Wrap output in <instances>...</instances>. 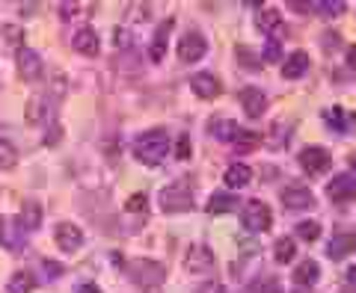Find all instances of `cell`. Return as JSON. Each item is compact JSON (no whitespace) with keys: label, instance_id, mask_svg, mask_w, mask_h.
Listing matches in <instances>:
<instances>
[{"label":"cell","instance_id":"cell-3","mask_svg":"<svg viewBox=\"0 0 356 293\" xmlns=\"http://www.w3.org/2000/svg\"><path fill=\"white\" fill-rule=\"evenodd\" d=\"M158 205L163 213H184V210L193 208V193L187 184H170V187L161 190Z\"/></svg>","mask_w":356,"mask_h":293},{"label":"cell","instance_id":"cell-40","mask_svg":"<svg viewBox=\"0 0 356 293\" xmlns=\"http://www.w3.org/2000/svg\"><path fill=\"white\" fill-rule=\"evenodd\" d=\"M261 293H280V281H276V278H267L264 287H261Z\"/></svg>","mask_w":356,"mask_h":293},{"label":"cell","instance_id":"cell-44","mask_svg":"<svg viewBox=\"0 0 356 293\" xmlns=\"http://www.w3.org/2000/svg\"><path fill=\"white\" fill-rule=\"evenodd\" d=\"M348 278H350V285H356V267L348 269Z\"/></svg>","mask_w":356,"mask_h":293},{"label":"cell","instance_id":"cell-35","mask_svg":"<svg viewBox=\"0 0 356 293\" xmlns=\"http://www.w3.org/2000/svg\"><path fill=\"white\" fill-rule=\"evenodd\" d=\"M146 205H149V199L146 196H143V193H137V196H131L128 199V213H140V210H146Z\"/></svg>","mask_w":356,"mask_h":293},{"label":"cell","instance_id":"cell-30","mask_svg":"<svg viewBox=\"0 0 356 293\" xmlns=\"http://www.w3.org/2000/svg\"><path fill=\"white\" fill-rule=\"evenodd\" d=\"M309 9H315V12H324V15H341L344 3H339V0H321V3H309Z\"/></svg>","mask_w":356,"mask_h":293},{"label":"cell","instance_id":"cell-16","mask_svg":"<svg viewBox=\"0 0 356 293\" xmlns=\"http://www.w3.org/2000/svg\"><path fill=\"white\" fill-rule=\"evenodd\" d=\"M309 72V53L306 51H294L285 56V65H282V77L285 81H297Z\"/></svg>","mask_w":356,"mask_h":293},{"label":"cell","instance_id":"cell-37","mask_svg":"<svg viewBox=\"0 0 356 293\" xmlns=\"http://www.w3.org/2000/svg\"><path fill=\"white\" fill-rule=\"evenodd\" d=\"M60 137H63V128H60V125H51V128H48V137H44V142H48V145H57Z\"/></svg>","mask_w":356,"mask_h":293},{"label":"cell","instance_id":"cell-22","mask_svg":"<svg viewBox=\"0 0 356 293\" xmlns=\"http://www.w3.org/2000/svg\"><path fill=\"white\" fill-rule=\"evenodd\" d=\"M356 249V237L353 234H336V237H332V243H330V258H336V261H341L344 255H350Z\"/></svg>","mask_w":356,"mask_h":293},{"label":"cell","instance_id":"cell-9","mask_svg":"<svg viewBox=\"0 0 356 293\" xmlns=\"http://www.w3.org/2000/svg\"><path fill=\"white\" fill-rule=\"evenodd\" d=\"M54 240H57L63 252H74V249H81V243H83V231L77 228L74 222H60L57 228H54Z\"/></svg>","mask_w":356,"mask_h":293},{"label":"cell","instance_id":"cell-4","mask_svg":"<svg viewBox=\"0 0 356 293\" xmlns=\"http://www.w3.org/2000/svg\"><path fill=\"white\" fill-rule=\"evenodd\" d=\"M241 222H243V228H247V231L261 234V231L270 228L273 213H270V208H267L264 201L252 199V201H247V205H243V210H241Z\"/></svg>","mask_w":356,"mask_h":293},{"label":"cell","instance_id":"cell-25","mask_svg":"<svg viewBox=\"0 0 356 293\" xmlns=\"http://www.w3.org/2000/svg\"><path fill=\"white\" fill-rule=\"evenodd\" d=\"M259 30L261 33H273L276 27L282 24V18H280V9H273V6H261V12H259Z\"/></svg>","mask_w":356,"mask_h":293},{"label":"cell","instance_id":"cell-19","mask_svg":"<svg viewBox=\"0 0 356 293\" xmlns=\"http://www.w3.org/2000/svg\"><path fill=\"white\" fill-rule=\"evenodd\" d=\"M238 133H241V128H238L232 119H222V116H220V119L211 122V137L220 140V142H235Z\"/></svg>","mask_w":356,"mask_h":293},{"label":"cell","instance_id":"cell-17","mask_svg":"<svg viewBox=\"0 0 356 293\" xmlns=\"http://www.w3.org/2000/svg\"><path fill=\"white\" fill-rule=\"evenodd\" d=\"M15 219H18V225H21V231H24V234L36 231L42 225V205H39V201H24Z\"/></svg>","mask_w":356,"mask_h":293},{"label":"cell","instance_id":"cell-36","mask_svg":"<svg viewBox=\"0 0 356 293\" xmlns=\"http://www.w3.org/2000/svg\"><path fill=\"white\" fill-rule=\"evenodd\" d=\"M175 157H178V160H187V157H191V140H187L184 133L175 142Z\"/></svg>","mask_w":356,"mask_h":293},{"label":"cell","instance_id":"cell-42","mask_svg":"<svg viewBox=\"0 0 356 293\" xmlns=\"http://www.w3.org/2000/svg\"><path fill=\"white\" fill-rule=\"evenodd\" d=\"M348 62H350V69L356 72V44H353V48L348 51Z\"/></svg>","mask_w":356,"mask_h":293},{"label":"cell","instance_id":"cell-45","mask_svg":"<svg viewBox=\"0 0 356 293\" xmlns=\"http://www.w3.org/2000/svg\"><path fill=\"white\" fill-rule=\"evenodd\" d=\"M341 293H356V290L353 287H341Z\"/></svg>","mask_w":356,"mask_h":293},{"label":"cell","instance_id":"cell-7","mask_svg":"<svg viewBox=\"0 0 356 293\" xmlns=\"http://www.w3.org/2000/svg\"><path fill=\"white\" fill-rule=\"evenodd\" d=\"M15 65H18V77H21V81H27V83H33L42 74V56L33 48H24V44L18 48Z\"/></svg>","mask_w":356,"mask_h":293},{"label":"cell","instance_id":"cell-10","mask_svg":"<svg viewBox=\"0 0 356 293\" xmlns=\"http://www.w3.org/2000/svg\"><path fill=\"white\" fill-rule=\"evenodd\" d=\"M327 196L336 201V205H348V201H353V196H356V181L350 175H336L327 184Z\"/></svg>","mask_w":356,"mask_h":293},{"label":"cell","instance_id":"cell-28","mask_svg":"<svg viewBox=\"0 0 356 293\" xmlns=\"http://www.w3.org/2000/svg\"><path fill=\"white\" fill-rule=\"evenodd\" d=\"M15 160H18V151L13 149V142H9V140H0V172L13 169Z\"/></svg>","mask_w":356,"mask_h":293},{"label":"cell","instance_id":"cell-24","mask_svg":"<svg viewBox=\"0 0 356 293\" xmlns=\"http://www.w3.org/2000/svg\"><path fill=\"white\" fill-rule=\"evenodd\" d=\"M170 30H172V18H166L163 24L158 27V36H154L152 51H149L154 62H161V60H163V53H166V33H170Z\"/></svg>","mask_w":356,"mask_h":293},{"label":"cell","instance_id":"cell-18","mask_svg":"<svg viewBox=\"0 0 356 293\" xmlns=\"http://www.w3.org/2000/svg\"><path fill=\"white\" fill-rule=\"evenodd\" d=\"M222 181H226L232 190H241V187H247L252 181V169L247 163H232L226 169V175H222Z\"/></svg>","mask_w":356,"mask_h":293},{"label":"cell","instance_id":"cell-6","mask_svg":"<svg viewBox=\"0 0 356 293\" xmlns=\"http://www.w3.org/2000/svg\"><path fill=\"white\" fill-rule=\"evenodd\" d=\"M184 267H187V273H193V276H202V273H211L214 269V252L208 249V246L202 243H196L187 249V258H184Z\"/></svg>","mask_w":356,"mask_h":293},{"label":"cell","instance_id":"cell-11","mask_svg":"<svg viewBox=\"0 0 356 293\" xmlns=\"http://www.w3.org/2000/svg\"><path fill=\"white\" fill-rule=\"evenodd\" d=\"M0 246H3V249H13V252H18L21 246H24V231H21L18 219L0 217Z\"/></svg>","mask_w":356,"mask_h":293},{"label":"cell","instance_id":"cell-21","mask_svg":"<svg viewBox=\"0 0 356 293\" xmlns=\"http://www.w3.org/2000/svg\"><path fill=\"white\" fill-rule=\"evenodd\" d=\"M324 122H327L332 131H350L353 128V112L341 110V107H330L324 112Z\"/></svg>","mask_w":356,"mask_h":293},{"label":"cell","instance_id":"cell-23","mask_svg":"<svg viewBox=\"0 0 356 293\" xmlns=\"http://www.w3.org/2000/svg\"><path fill=\"white\" fill-rule=\"evenodd\" d=\"M235 205H238V199L232 196V193H226V190H220V193L211 196L208 210L214 213V217H220V213H232V210H235Z\"/></svg>","mask_w":356,"mask_h":293},{"label":"cell","instance_id":"cell-14","mask_svg":"<svg viewBox=\"0 0 356 293\" xmlns=\"http://www.w3.org/2000/svg\"><path fill=\"white\" fill-rule=\"evenodd\" d=\"M282 205L291 208V210H306V208L315 205V199H312V193L303 184H291V187L282 190Z\"/></svg>","mask_w":356,"mask_h":293},{"label":"cell","instance_id":"cell-41","mask_svg":"<svg viewBox=\"0 0 356 293\" xmlns=\"http://www.w3.org/2000/svg\"><path fill=\"white\" fill-rule=\"evenodd\" d=\"M199 293H222V287L217 285V281H211V285H205V287L199 290Z\"/></svg>","mask_w":356,"mask_h":293},{"label":"cell","instance_id":"cell-8","mask_svg":"<svg viewBox=\"0 0 356 293\" xmlns=\"http://www.w3.org/2000/svg\"><path fill=\"white\" fill-rule=\"evenodd\" d=\"M205 51H208V42L199 36V33H187V36L178 39V60H181V62H196V60H202Z\"/></svg>","mask_w":356,"mask_h":293},{"label":"cell","instance_id":"cell-15","mask_svg":"<svg viewBox=\"0 0 356 293\" xmlns=\"http://www.w3.org/2000/svg\"><path fill=\"white\" fill-rule=\"evenodd\" d=\"M72 48L77 53H83V56H98V51H102V44H98V33L92 27H81L74 33V39H72Z\"/></svg>","mask_w":356,"mask_h":293},{"label":"cell","instance_id":"cell-43","mask_svg":"<svg viewBox=\"0 0 356 293\" xmlns=\"http://www.w3.org/2000/svg\"><path fill=\"white\" fill-rule=\"evenodd\" d=\"M77 293H102V290H98L95 285H81V287H77Z\"/></svg>","mask_w":356,"mask_h":293},{"label":"cell","instance_id":"cell-20","mask_svg":"<svg viewBox=\"0 0 356 293\" xmlns=\"http://www.w3.org/2000/svg\"><path fill=\"white\" fill-rule=\"evenodd\" d=\"M321 278V267L315 261H300L294 269V285L297 287H312Z\"/></svg>","mask_w":356,"mask_h":293},{"label":"cell","instance_id":"cell-29","mask_svg":"<svg viewBox=\"0 0 356 293\" xmlns=\"http://www.w3.org/2000/svg\"><path fill=\"white\" fill-rule=\"evenodd\" d=\"M297 237H300V240H306V243L318 240V237H321V222H312V219L300 222V225H297Z\"/></svg>","mask_w":356,"mask_h":293},{"label":"cell","instance_id":"cell-12","mask_svg":"<svg viewBox=\"0 0 356 293\" xmlns=\"http://www.w3.org/2000/svg\"><path fill=\"white\" fill-rule=\"evenodd\" d=\"M241 104H243V110H247V116L259 119L267 112V95L259 86H247V89H241Z\"/></svg>","mask_w":356,"mask_h":293},{"label":"cell","instance_id":"cell-33","mask_svg":"<svg viewBox=\"0 0 356 293\" xmlns=\"http://www.w3.org/2000/svg\"><path fill=\"white\" fill-rule=\"evenodd\" d=\"M232 145H235L238 151H252L255 145H259V140H255V133H247V131H241V133H238V140L232 142Z\"/></svg>","mask_w":356,"mask_h":293},{"label":"cell","instance_id":"cell-5","mask_svg":"<svg viewBox=\"0 0 356 293\" xmlns=\"http://www.w3.org/2000/svg\"><path fill=\"white\" fill-rule=\"evenodd\" d=\"M330 151L321 149V145H309V149L300 151V166H303L306 175H324L330 169Z\"/></svg>","mask_w":356,"mask_h":293},{"label":"cell","instance_id":"cell-2","mask_svg":"<svg viewBox=\"0 0 356 293\" xmlns=\"http://www.w3.org/2000/svg\"><path fill=\"white\" fill-rule=\"evenodd\" d=\"M128 276L137 281V285L146 290V293H152L154 287L163 285L166 269H163V264L149 261V258H134V261H128Z\"/></svg>","mask_w":356,"mask_h":293},{"label":"cell","instance_id":"cell-38","mask_svg":"<svg viewBox=\"0 0 356 293\" xmlns=\"http://www.w3.org/2000/svg\"><path fill=\"white\" fill-rule=\"evenodd\" d=\"M44 273H48L51 278H60V276H63V267L54 264V261H44Z\"/></svg>","mask_w":356,"mask_h":293},{"label":"cell","instance_id":"cell-1","mask_svg":"<svg viewBox=\"0 0 356 293\" xmlns=\"http://www.w3.org/2000/svg\"><path fill=\"white\" fill-rule=\"evenodd\" d=\"M166 151H170V137H166V131H161V128L140 133L137 142H134V157L146 166H158L166 157Z\"/></svg>","mask_w":356,"mask_h":293},{"label":"cell","instance_id":"cell-31","mask_svg":"<svg viewBox=\"0 0 356 293\" xmlns=\"http://www.w3.org/2000/svg\"><path fill=\"white\" fill-rule=\"evenodd\" d=\"M42 119H44V101L42 98L30 101V104H27V122H30V125H36V122H42Z\"/></svg>","mask_w":356,"mask_h":293},{"label":"cell","instance_id":"cell-27","mask_svg":"<svg viewBox=\"0 0 356 293\" xmlns=\"http://www.w3.org/2000/svg\"><path fill=\"white\" fill-rule=\"evenodd\" d=\"M273 255H276V261H280V264H291V261H294V255H297V243H294L291 237L276 240Z\"/></svg>","mask_w":356,"mask_h":293},{"label":"cell","instance_id":"cell-26","mask_svg":"<svg viewBox=\"0 0 356 293\" xmlns=\"http://www.w3.org/2000/svg\"><path fill=\"white\" fill-rule=\"evenodd\" d=\"M33 287H36V276L24 273V269H21V273H15L13 278H9V285H6L9 293H30Z\"/></svg>","mask_w":356,"mask_h":293},{"label":"cell","instance_id":"cell-13","mask_svg":"<svg viewBox=\"0 0 356 293\" xmlns=\"http://www.w3.org/2000/svg\"><path fill=\"white\" fill-rule=\"evenodd\" d=\"M191 89H193V95L196 98H202V101H214L217 95H220V81L214 74H208V72H202V74H193L191 77Z\"/></svg>","mask_w":356,"mask_h":293},{"label":"cell","instance_id":"cell-39","mask_svg":"<svg viewBox=\"0 0 356 293\" xmlns=\"http://www.w3.org/2000/svg\"><path fill=\"white\" fill-rule=\"evenodd\" d=\"M74 12H77V3H63L60 6V18L63 21H69V15H74Z\"/></svg>","mask_w":356,"mask_h":293},{"label":"cell","instance_id":"cell-34","mask_svg":"<svg viewBox=\"0 0 356 293\" xmlns=\"http://www.w3.org/2000/svg\"><path fill=\"white\" fill-rule=\"evenodd\" d=\"M280 56H282V44L276 42V39H270V42L264 44V62H276Z\"/></svg>","mask_w":356,"mask_h":293},{"label":"cell","instance_id":"cell-32","mask_svg":"<svg viewBox=\"0 0 356 293\" xmlns=\"http://www.w3.org/2000/svg\"><path fill=\"white\" fill-rule=\"evenodd\" d=\"M0 33H3V39L9 44H18V48H21V42H24V30H21L18 24H3V30H0Z\"/></svg>","mask_w":356,"mask_h":293}]
</instances>
